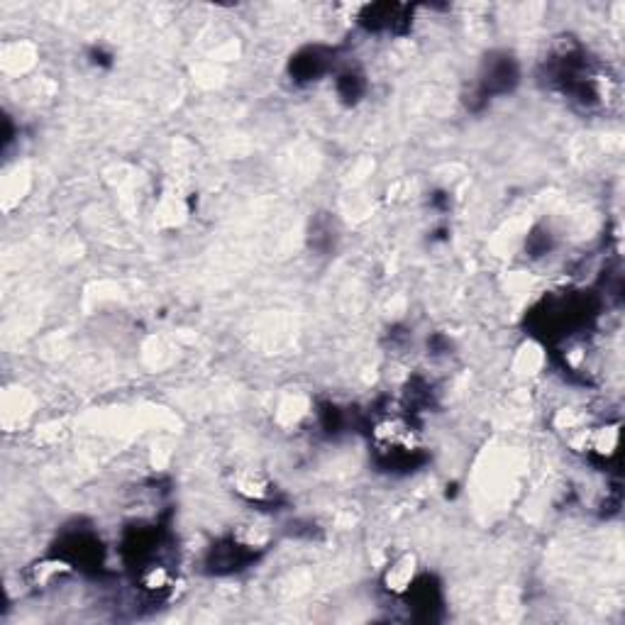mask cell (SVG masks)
I'll list each match as a JSON object with an SVG mask.
<instances>
[{
	"label": "cell",
	"mask_w": 625,
	"mask_h": 625,
	"mask_svg": "<svg viewBox=\"0 0 625 625\" xmlns=\"http://www.w3.org/2000/svg\"><path fill=\"white\" fill-rule=\"evenodd\" d=\"M416 557L413 555H403L398 557V560L391 564L389 572H386L384 577V584L386 589L391 591V594H408V589H411L413 584H416Z\"/></svg>",
	"instance_id": "3957f363"
},
{
	"label": "cell",
	"mask_w": 625,
	"mask_h": 625,
	"mask_svg": "<svg viewBox=\"0 0 625 625\" xmlns=\"http://www.w3.org/2000/svg\"><path fill=\"white\" fill-rule=\"evenodd\" d=\"M232 489L237 496L245 501L257 503V506H267V503L276 501V486L262 469H237L232 474Z\"/></svg>",
	"instance_id": "7a4b0ae2"
},
{
	"label": "cell",
	"mask_w": 625,
	"mask_h": 625,
	"mask_svg": "<svg viewBox=\"0 0 625 625\" xmlns=\"http://www.w3.org/2000/svg\"><path fill=\"white\" fill-rule=\"evenodd\" d=\"M372 438L376 452L386 459V464H408L420 450L418 430L413 428L411 420L403 416H386L376 420Z\"/></svg>",
	"instance_id": "6da1fadb"
}]
</instances>
